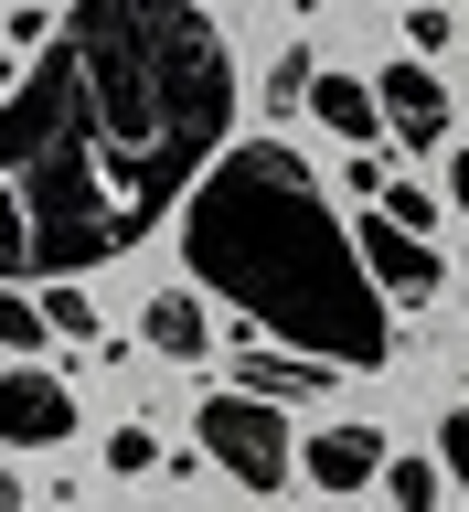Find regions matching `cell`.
Listing matches in <instances>:
<instances>
[{
    "label": "cell",
    "mask_w": 469,
    "mask_h": 512,
    "mask_svg": "<svg viewBox=\"0 0 469 512\" xmlns=\"http://www.w3.org/2000/svg\"><path fill=\"white\" fill-rule=\"evenodd\" d=\"M235 384L267 395V406H299V395H331V363H310V352H267L246 331V342H235Z\"/></svg>",
    "instance_id": "obj_7"
},
{
    "label": "cell",
    "mask_w": 469,
    "mask_h": 512,
    "mask_svg": "<svg viewBox=\"0 0 469 512\" xmlns=\"http://www.w3.org/2000/svg\"><path fill=\"white\" fill-rule=\"evenodd\" d=\"M150 459H160L150 427H118V438H107V470H150Z\"/></svg>",
    "instance_id": "obj_18"
},
{
    "label": "cell",
    "mask_w": 469,
    "mask_h": 512,
    "mask_svg": "<svg viewBox=\"0 0 469 512\" xmlns=\"http://www.w3.org/2000/svg\"><path fill=\"white\" fill-rule=\"evenodd\" d=\"M352 235H363V267H374V288H384V299H438V288H448V267H438V235L395 224L384 203H374L363 224H352Z\"/></svg>",
    "instance_id": "obj_4"
},
{
    "label": "cell",
    "mask_w": 469,
    "mask_h": 512,
    "mask_svg": "<svg viewBox=\"0 0 469 512\" xmlns=\"http://www.w3.org/2000/svg\"><path fill=\"white\" fill-rule=\"evenodd\" d=\"M384 214H395V224H416V235H427V224H438V203H427V192H416V182H384Z\"/></svg>",
    "instance_id": "obj_17"
},
{
    "label": "cell",
    "mask_w": 469,
    "mask_h": 512,
    "mask_svg": "<svg viewBox=\"0 0 469 512\" xmlns=\"http://www.w3.org/2000/svg\"><path fill=\"white\" fill-rule=\"evenodd\" d=\"M459 32H469V11H459Z\"/></svg>",
    "instance_id": "obj_21"
},
{
    "label": "cell",
    "mask_w": 469,
    "mask_h": 512,
    "mask_svg": "<svg viewBox=\"0 0 469 512\" xmlns=\"http://www.w3.org/2000/svg\"><path fill=\"white\" fill-rule=\"evenodd\" d=\"M448 192H459V214H469V150H459V160H448Z\"/></svg>",
    "instance_id": "obj_20"
},
{
    "label": "cell",
    "mask_w": 469,
    "mask_h": 512,
    "mask_svg": "<svg viewBox=\"0 0 469 512\" xmlns=\"http://www.w3.org/2000/svg\"><path fill=\"white\" fill-rule=\"evenodd\" d=\"M43 331H54V310H43L32 288H0V352H11V363H32V352H43Z\"/></svg>",
    "instance_id": "obj_11"
},
{
    "label": "cell",
    "mask_w": 469,
    "mask_h": 512,
    "mask_svg": "<svg viewBox=\"0 0 469 512\" xmlns=\"http://www.w3.org/2000/svg\"><path fill=\"white\" fill-rule=\"evenodd\" d=\"M299 470H310L320 491H363V480H384L395 459H384V438H374V427H320V438L299 448Z\"/></svg>",
    "instance_id": "obj_8"
},
{
    "label": "cell",
    "mask_w": 469,
    "mask_h": 512,
    "mask_svg": "<svg viewBox=\"0 0 469 512\" xmlns=\"http://www.w3.org/2000/svg\"><path fill=\"white\" fill-rule=\"evenodd\" d=\"M438 459H448V480L469 491V406H448V438H438Z\"/></svg>",
    "instance_id": "obj_19"
},
{
    "label": "cell",
    "mask_w": 469,
    "mask_h": 512,
    "mask_svg": "<svg viewBox=\"0 0 469 512\" xmlns=\"http://www.w3.org/2000/svg\"><path fill=\"white\" fill-rule=\"evenodd\" d=\"M310 118L331 128V139H352V150H374V139H384V96L363 86V75H320V86H310Z\"/></svg>",
    "instance_id": "obj_10"
},
{
    "label": "cell",
    "mask_w": 469,
    "mask_h": 512,
    "mask_svg": "<svg viewBox=\"0 0 469 512\" xmlns=\"http://www.w3.org/2000/svg\"><path fill=\"white\" fill-rule=\"evenodd\" d=\"M235 150V54L203 0H75L0 107L11 278H86L128 256Z\"/></svg>",
    "instance_id": "obj_1"
},
{
    "label": "cell",
    "mask_w": 469,
    "mask_h": 512,
    "mask_svg": "<svg viewBox=\"0 0 469 512\" xmlns=\"http://www.w3.org/2000/svg\"><path fill=\"white\" fill-rule=\"evenodd\" d=\"M310 86H320V64H310V54H278V75H267V107H299Z\"/></svg>",
    "instance_id": "obj_13"
},
{
    "label": "cell",
    "mask_w": 469,
    "mask_h": 512,
    "mask_svg": "<svg viewBox=\"0 0 469 512\" xmlns=\"http://www.w3.org/2000/svg\"><path fill=\"white\" fill-rule=\"evenodd\" d=\"M0 32H11V43H22V54H43V43H54V11H43V0H22V11H11V22H0Z\"/></svg>",
    "instance_id": "obj_15"
},
{
    "label": "cell",
    "mask_w": 469,
    "mask_h": 512,
    "mask_svg": "<svg viewBox=\"0 0 469 512\" xmlns=\"http://www.w3.org/2000/svg\"><path fill=\"white\" fill-rule=\"evenodd\" d=\"M182 267L214 299L246 310V331L310 352V363H352L374 374L395 352V299L363 267V235L331 214L320 171L288 139H235L182 203Z\"/></svg>",
    "instance_id": "obj_2"
},
{
    "label": "cell",
    "mask_w": 469,
    "mask_h": 512,
    "mask_svg": "<svg viewBox=\"0 0 469 512\" xmlns=\"http://www.w3.org/2000/svg\"><path fill=\"white\" fill-rule=\"evenodd\" d=\"M203 459H214L224 480H246V491H288V470H299V438H288V416L267 406V395H203Z\"/></svg>",
    "instance_id": "obj_3"
},
{
    "label": "cell",
    "mask_w": 469,
    "mask_h": 512,
    "mask_svg": "<svg viewBox=\"0 0 469 512\" xmlns=\"http://www.w3.org/2000/svg\"><path fill=\"white\" fill-rule=\"evenodd\" d=\"M374 96H384V128H395L406 150H438V139H448V118H459V107H448V86L427 75V64H384V75H374Z\"/></svg>",
    "instance_id": "obj_6"
},
{
    "label": "cell",
    "mask_w": 469,
    "mask_h": 512,
    "mask_svg": "<svg viewBox=\"0 0 469 512\" xmlns=\"http://www.w3.org/2000/svg\"><path fill=\"white\" fill-rule=\"evenodd\" d=\"M0 438H11V448H54V438H75V395H64V374L11 363V374H0Z\"/></svg>",
    "instance_id": "obj_5"
},
{
    "label": "cell",
    "mask_w": 469,
    "mask_h": 512,
    "mask_svg": "<svg viewBox=\"0 0 469 512\" xmlns=\"http://www.w3.org/2000/svg\"><path fill=\"white\" fill-rule=\"evenodd\" d=\"M139 342H150L160 363H203V352H214V320H203L192 288H160L150 310H139Z\"/></svg>",
    "instance_id": "obj_9"
},
{
    "label": "cell",
    "mask_w": 469,
    "mask_h": 512,
    "mask_svg": "<svg viewBox=\"0 0 469 512\" xmlns=\"http://www.w3.org/2000/svg\"><path fill=\"white\" fill-rule=\"evenodd\" d=\"M43 310H54V331H75V342H86V331H96V310H86V288H43Z\"/></svg>",
    "instance_id": "obj_14"
},
{
    "label": "cell",
    "mask_w": 469,
    "mask_h": 512,
    "mask_svg": "<svg viewBox=\"0 0 469 512\" xmlns=\"http://www.w3.org/2000/svg\"><path fill=\"white\" fill-rule=\"evenodd\" d=\"M406 32H416V54H438V43H448V32H459V22H448L438 0H406Z\"/></svg>",
    "instance_id": "obj_16"
},
{
    "label": "cell",
    "mask_w": 469,
    "mask_h": 512,
    "mask_svg": "<svg viewBox=\"0 0 469 512\" xmlns=\"http://www.w3.org/2000/svg\"><path fill=\"white\" fill-rule=\"evenodd\" d=\"M438 480H448V459H438V470H427V459H395L384 491H395V512H427V502H438Z\"/></svg>",
    "instance_id": "obj_12"
}]
</instances>
